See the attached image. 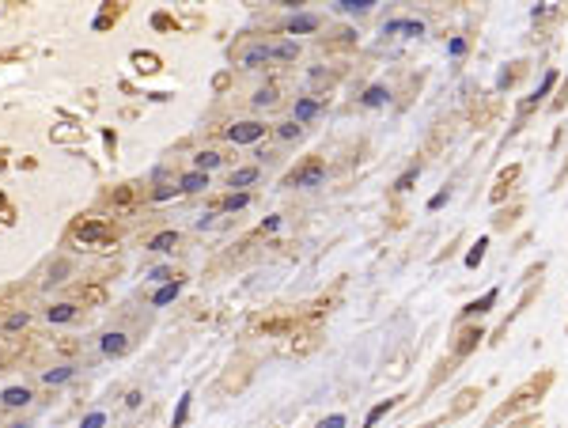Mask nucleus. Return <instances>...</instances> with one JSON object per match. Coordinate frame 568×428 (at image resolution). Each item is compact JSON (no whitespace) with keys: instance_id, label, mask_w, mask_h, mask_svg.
<instances>
[{"instance_id":"f257e3e1","label":"nucleus","mask_w":568,"mask_h":428,"mask_svg":"<svg viewBox=\"0 0 568 428\" xmlns=\"http://www.w3.org/2000/svg\"><path fill=\"white\" fill-rule=\"evenodd\" d=\"M69 239L80 250H114L118 247V232L106 220H76L69 227Z\"/></svg>"},{"instance_id":"f03ea898","label":"nucleus","mask_w":568,"mask_h":428,"mask_svg":"<svg viewBox=\"0 0 568 428\" xmlns=\"http://www.w3.org/2000/svg\"><path fill=\"white\" fill-rule=\"evenodd\" d=\"M296 53H300L296 42H258V46H246L239 53V64L243 69H258L266 61H292Z\"/></svg>"},{"instance_id":"7ed1b4c3","label":"nucleus","mask_w":568,"mask_h":428,"mask_svg":"<svg viewBox=\"0 0 568 428\" xmlns=\"http://www.w3.org/2000/svg\"><path fill=\"white\" fill-rule=\"evenodd\" d=\"M322 179H326V163L319 156H311V159H303L296 171L284 174V186H319Z\"/></svg>"},{"instance_id":"20e7f679","label":"nucleus","mask_w":568,"mask_h":428,"mask_svg":"<svg viewBox=\"0 0 568 428\" xmlns=\"http://www.w3.org/2000/svg\"><path fill=\"white\" fill-rule=\"evenodd\" d=\"M27 300H30L27 284H8V288H0V322L12 318L16 311H27Z\"/></svg>"},{"instance_id":"39448f33","label":"nucleus","mask_w":568,"mask_h":428,"mask_svg":"<svg viewBox=\"0 0 568 428\" xmlns=\"http://www.w3.org/2000/svg\"><path fill=\"white\" fill-rule=\"evenodd\" d=\"M261 137H266V125L261 122H239L227 129V140H235V145H254Z\"/></svg>"},{"instance_id":"423d86ee","label":"nucleus","mask_w":568,"mask_h":428,"mask_svg":"<svg viewBox=\"0 0 568 428\" xmlns=\"http://www.w3.org/2000/svg\"><path fill=\"white\" fill-rule=\"evenodd\" d=\"M30 398H35L30 387H8L0 394V405H4V410H19V405H30Z\"/></svg>"},{"instance_id":"0eeeda50","label":"nucleus","mask_w":568,"mask_h":428,"mask_svg":"<svg viewBox=\"0 0 568 428\" xmlns=\"http://www.w3.org/2000/svg\"><path fill=\"white\" fill-rule=\"evenodd\" d=\"M106 201H110L114 208H133L137 205V186L133 182H125V186H118V190L106 197Z\"/></svg>"},{"instance_id":"6e6552de","label":"nucleus","mask_w":568,"mask_h":428,"mask_svg":"<svg viewBox=\"0 0 568 428\" xmlns=\"http://www.w3.org/2000/svg\"><path fill=\"white\" fill-rule=\"evenodd\" d=\"M46 315H50V322H72V318L80 315V307L76 303H53Z\"/></svg>"},{"instance_id":"1a4fd4ad","label":"nucleus","mask_w":568,"mask_h":428,"mask_svg":"<svg viewBox=\"0 0 568 428\" xmlns=\"http://www.w3.org/2000/svg\"><path fill=\"white\" fill-rule=\"evenodd\" d=\"M76 300H80L84 307H95V303H103V300H106V288H103V284H87V288L76 292Z\"/></svg>"},{"instance_id":"9d476101","label":"nucleus","mask_w":568,"mask_h":428,"mask_svg":"<svg viewBox=\"0 0 568 428\" xmlns=\"http://www.w3.org/2000/svg\"><path fill=\"white\" fill-rule=\"evenodd\" d=\"M125 349H129V342H125V334H114V330H110V334L103 337V353H106V356H122Z\"/></svg>"},{"instance_id":"9b49d317","label":"nucleus","mask_w":568,"mask_h":428,"mask_svg":"<svg viewBox=\"0 0 568 428\" xmlns=\"http://www.w3.org/2000/svg\"><path fill=\"white\" fill-rule=\"evenodd\" d=\"M27 326H30V311H16L12 318L0 322V330H4V334H19V330H27Z\"/></svg>"},{"instance_id":"f8f14e48","label":"nucleus","mask_w":568,"mask_h":428,"mask_svg":"<svg viewBox=\"0 0 568 428\" xmlns=\"http://www.w3.org/2000/svg\"><path fill=\"white\" fill-rule=\"evenodd\" d=\"M314 27H319V19H314V16H296V19H288V27H284V30H288V35H307V30H314Z\"/></svg>"},{"instance_id":"ddd939ff","label":"nucleus","mask_w":568,"mask_h":428,"mask_svg":"<svg viewBox=\"0 0 568 428\" xmlns=\"http://www.w3.org/2000/svg\"><path fill=\"white\" fill-rule=\"evenodd\" d=\"M174 247H178V232H159L148 243V250H159V254H163V250H174Z\"/></svg>"},{"instance_id":"4468645a","label":"nucleus","mask_w":568,"mask_h":428,"mask_svg":"<svg viewBox=\"0 0 568 428\" xmlns=\"http://www.w3.org/2000/svg\"><path fill=\"white\" fill-rule=\"evenodd\" d=\"M250 182H258V167H243V171H235V174H232V193H235V190H243V186H250Z\"/></svg>"},{"instance_id":"2eb2a0df","label":"nucleus","mask_w":568,"mask_h":428,"mask_svg":"<svg viewBox=\"0 0 568 428\" xmlns=\"http://www.w3.org/2000/svg\"><path fill=\"white\" fill-rule=\"evenodd\" d=\"M246 201H250L246 193H227V197H220V201H216V208H224V213H235V208H246Z\"/></svg>"},{"instance_id":"dca6fc26","label":"nucleus","mask_w":568,"mask_h":428,"mask_svg":"<svg viewBox=\"0 0 568 428\" xmlns=\"http://www.w3.org/2000/svg\"><path fill=\"white\" fill-rule=\"evenodd\" d=\"M69 261H64V258H57V261H53V266H50V273H46V284H61L64 277H69Z\"/></svg>"},{"instance_id":"f3484780","label":"nucleus","mask_w":568,"mask_h":428,"mask_svg":"<svg viewBox=\"0 0 568 428\" xmlns=\"http://www.w3.org/2000/svg\"><path fill=\"white\" fill-rule=\"evenodd\" d=\"M178 190H182V186H174L171 179H163V174H159V186L152 190V197H156V201H167V197H171V193H178Z\"/></svg>"},{"instance_id":"a211bd4d","label":"nucleus","mask_w":568,"mask_h":428,"mask_svg":"<svg viewBox=\"0 0 568 428\" xmlns=\"http://www.w3.org/2000/svg\"><path fill=\"white\" fill-rule=\"evenodd\" d=\"M133 61H137L140 72H156V69H159V61L152 57V53H133Z\"/></svg>"},{"instance_id":"6ab92c4d","label":"nucleus","mask_w":568,"mask_h":428,"mask_svg":"<svg viewBox=\"0 0 568 428\" xmlns=\"http://www.w3.org/2000/svg\"><path fill=\"white\" fill-rule=\"evenodd\" d=\"M193 163H198V171H212V167H220V156H216V152H201Z\"/></svg>"},{"instance_id":"aec40b11","label":"nucleus","mask_w":568,"mask_h":428,"mask_svg":"<svg viewBox=\"0 0 568 428\" xmlns=\"http://www.w3.org/2000/svg\"><path fill=\"white\" fill-rule=\"evenodd\" d=\"M205 186H209V179H201V174H186V179H182V190H205Z\"/></svg>"},{"instance_id":"412c9836","label":"nucleus","mask_w":568,"mask_h":428,"mask_svg":"<svg viewBox=\"0 0 568 428\" xmlns=\"http://www.w3.org/2000/svg\"><path fill=\"white\" fill-rule=\"evenodd\" d=\"M254 103L258 106H273V103H277V87H261V91L254 95Z\"/></svg>"},{"instance_id":"4be33fe9","label":"nucleus","mask_w":568,"mask_h":428,"mask_svg":"<svg viewBox=\"0 0 568 428\" xmlns=\"http://www.w3.org/2000/svg\"><path fill=\"white\" fill-rule=\"evenodd\" d=\"M178 288H182L178 281H174V284H167L163 292H156V300H152V303H167V300H174V295H178Z\"/></svg>"},{"instance_id":"5701e85b","label":"nucleus","mask_w":568,"mask_h":428,"mask_svg":"<svg viewBox=\"0 0 568 428\" xmlns=\"http://www.w3.org/2000/svg\"><path fill=\"white\" fill-rule=\"evenodd\" d=\"M118 16H122V8H106V12H103L99 19H95V27H99V30H103V27H110V19H118Z\"/></svg>"},{"instance_id":"b1692460","label":"nucleus","mask_w":568,"mask_h":428,"mask_svg":"<svg viewBox=\"0 0 568 428\" xmlns=\"http://www.w3.org/2000/svg\"><path fill=\"white\" fill-rule=\"evenodd\" d=\"M69 376H72V368H57V371H46L42 379H46V383H64Z\"/></svg>"},{"instance_id":"393cba45","label":"nucleus","mask_w":568,"mask_h":428,"mask_svg":"<svg viewBox=\"0 0 568 428\" xmlns=\"http://www.w3.org/2000/svg\"><path fill=\"white\" fill-rule=\"evenodd\" d=\"M383 98H387V91H383V87H371V91L364 95V103H368V106H379Z\"/></svg>"},{"instance_id":"a878e982","label":"nucleus","mask_w":568,"mask_h":428,"mask_svg":"<svg viewBox=\"0 0 568 428\" xmlns=\"http://www.w3.org/2000/svg\"><path fill=\"white\" fill-rule=\"evenodd\" d=\"M345 12H364V8H371V0H341Z\"/></svg>"},{"instance_id":"bb28decb","label":"nucleus","mask_w":568,"mask_h":428,"mask_svg":"<svg viewBox=\"0 0 568 428\" xmlns=\"http://www.w3.org/2000/svg\"><path fill=\"white\" fill-rule=\"evenodd\" d=\"M277 137H280V140H292V137H300V125H292V122H284V125L277 129Z\"/></svg>"},{"instance_id":"cd10ccee","label":"nucleus","mask_w":568,"mask_h":428,"mask_svg":"<svg viewBox=\"0 0 568 428\" xmlns=\"http://www.w3.org/2000/svg\"><path fill=\"white\" fill-rule=\"evenodd\" d=\"M387 30H406V35H421V23H390Z\"/></svg>"},{"instance_id":"c85d7f7f","label":"nucleus","mask_w":568,"mask_h":428,"mask_svg":"<svg viewBox=\"0 0 568 428\" xmlns=\"http://www.w3.org/2000/svg\"><path fill=\"white\" fill-rule=\"evenodd\" d=\"M50 137H53V140H76V137H80V133H76V129H53Z\"/></svg>"},{"instance_id":"c756f323","label":"nucleus","mask_w":568,"mask_h":428,"mask_svg":"<svg viewBox=\"0 0 568 428\" xmlns=\"http://www.w3.org/2000/svg\"><path fill=\"white\" fill-rule=\"evenodd\" d=\"M485 258V243H477V250H470V258H466V266H477V261Z\"/></svg>"},{"instance_id":"7c9ffc66","label":"nucleus","mask_w":568,"mask_h":428,"mask_svg":"<svg viewBox=\"0 0 568 428\" xmlns=\"http://www.w3.org/2000/svg\"><path fill=\"white\" fill-rule=\"evenodd\" d=\"M296 114H300V118H311V114H314V103H300Z\"/></svg>"},{"instance_id":"2f4dec72","label":"nucleus","mask_w":568,"mask_h":428,"mask_svg":"<svg viewBox=\"0 0 568 428\" xmlns=\"http://www.w3.org/2000/svg\"><path fill=\"white\" fill-rule=\"evenodd\" d=\"M319 428H345V417H330V421H322Z\"/></svg>"},{"instance_id":"473e14b6","label":"nucleus","mask_w":568,"mask_h":428,"mask_svg":"<svg viewBox=\"0 0 568 428\" xmlns=\"http://www.w3.org/2000/svg\"><path fill=\"white\" fill-rule=\"evenodd\" d=\"M186 410H190V398H182V405H178V413H174V424H182V417H186Z\"/></svg>"},{"instance_id":"72a5a7b5","label":"nucleus","mask_w":568,"mask_h":428,"mask_svg":"<svg viewBox=\"0 0 568 428\" xmlns=\"http://www.w3.org/2000/svg\"><path fill=\"white\" fill-rule=\"evenodd\" d=\"M12 57H23V50H8V53H0V64L12 61Z\"/></svg>"},{"instance_id":"f704fd0d","label":"nucleus","mask_w":568,"mask_h":428,"mask_svg":"<svg viewBox=\"0 0 568 428\" xmlns=\"http://www.w3.org/2000/svg\"><path fill=\"white\" fill-rule=\"evenodd\" d=\"M8 360H12V356H8V353H4V349H0V371H4V368H8Z\"/></svg>"}]
</instances>
